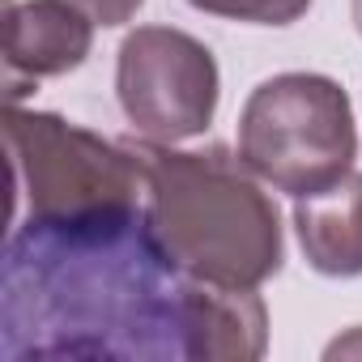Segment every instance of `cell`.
Masks as SVG:
<instances>
[{
    "label": "cell",
    "instance_id": "obj_1",
    "mask_svg": "<svg viewBox=\"0 0 362 362\" xmlns=\"http://www.w3.org/2000/svg\"><path fill=\"white\" fill-rule=\"evenodd\" d=\"M188 277L149 230L145 205L86 218H18L5 239L0 354L188 358Z\"/></svg>",
    "mask_w": 362,
    "mask_h": 362
},
{
    "label": "cell",
    "instance_id": "obj_9",
    "mask_svg": "<svg viewBox=\"0 0 362 362\" xmlns=\"http://www.w3.org/2000/svg\"><path fill=\"white\" fill-rule=\"evenodd\" d=\"M192 9L226 22H247V26H290L298 22L311 0H188Z\"/></svg>",
    "mask_w": 362,
    "mask_h": 362
},
{
    "label": "cell",
    "instance_id": "obj_4",
    "mask_svg": "<svg viewBox=\"0 0 362 362\" xmlns=\"http://www.w3.org/2000/svg\"><path fill=\"white\" fill-rule=\"evenodd\" d=\"M239 158L286 197H315L354 170L358 128L341 81L324 73H277L260 81L239 115Z\"/></svg>",
    "mask_w": 362,
    "mask_h": 362
},
{
    "label": "cell",
    "instance_id": "obj_10",
    "mask_svg": "<svg viewBox=\"0 0 362 362\" xmlns=\"http://www.w3.org/2000/svg\"><path fill=\"white\" fill-rule=\"evenodd\" d=\"M73 5H81L103 30H111V26H124V22H132L136 18V9L145 5V0H73Z\"/></svg>",
    "mask_w": 362,
    "mask_h": 362
},
{
    "label": "cell",
    "instance_id": "obj_3",
    "mask_svg": "<svg viewBox=\"0 0 362 362\" xmlns=\"http://www.w3.org/2000/svg\"><path fill=\"white\" fill-rule=\"evenodd\" d=\"M5 145L13 166L18 218H86L145 205V166L132 145L107 141L56 111L5 107Z\"/></svg>",
    "mask_w": 362,
    "mask_h": 362
},
{
    "label": "cell",
    "instance_id": "obj_2",
    "mask_svg": "<svg viewBox=\"0 0 362 362\" xmlns=\"http://www.w3.org/2000/svg\"><path fill=\"white\" fill-rule=\"evenodd\" d=\"M145 166V218L170 264L230 290H260L286 260L281 214L256 170L226 145H132Z\"/></svg>",
    "mask_w": 362,
    "mask_h": 362
},
{
    "label": "cell",
    "instance_id": "obj_11",
    "mask_svg": "<svg viewBox=\"0 0 362 362\" xmlns=\"http://www.w3.org/2000/svg\"><path fill=\"white\" fill-rule=\"evenodd\" d=\"M324 358H362V328H354V332L337 337V341L324 349Z\"/></svg>",
    "mask_w": 362,
    "mask_h": 362
},
{
    "label": "cell",
    "instance_id": "obj_6",
    "mask_svg": "<svg viewBox=\"0 0 362 362\" xmlns=\"http://www.w3.org/2000/svg\"><path fill=\"white\" fill-rule=\"evenodd\" d=\"M94 18L73 0H9L5 9V69L9 103L26 94V81L64 77L86 64L94 47Z\"/></svg>",
    "mask_w": 362,
    "mask_h": 362
},
{
    "label": "cell",
    "instance_id": "obj_8",
    "mask_svg": "<svg viewBox=\"0 0 362 362\" xmlns=\"http://www.w3.org/2000/svg\"><path fill=\"white\" fill-rule=\"evenodd\" d=\"M294 230L307 264L324 277H362V170L294 201Z\"/></svg>",
    "mask_w": 362,
    "mask_h": 362
},
{
    "label": "cell",
    "instance_id": "obj_12",
    "mask_svg": "<svg viewBox=\"0 0 362 362\" xmlns=\"http://www.w3.org/2000/svg\"><path fill=\"white\" fill-rule=\"evenodd\" d=\"M349 18H354V30L362 35V0H349Z\"/></svg>",
    "mask_w": 362,
    "mask_h": 362
},
{
    "label": "cell",
    "instance_id": "obj_7",
    "mask_svg": "<svg viewBox=\"0 0 362 362\" xmlns=\"http://www.w3.org/2000/svg\"><path fill=\"white\" fill-rule=\"evenodd\" d=\"M188 358L218 362H252L269 345V311L256 290H230L188 277V311H184Z\"/></svg>",
    "mask_w": 362,
    "mask_h": 362
},
{
    "label": "cell",
    "instance_id": "obj_5",
    "mask_svg": "<svg viewBox=\"0 0 362 362\" xmlns=\"http://www.w3.org/2000/svg\"><path fill=\"white\" fill-rule=\"evenodd\" d=\"M124 119L162 145L192 141L214 124L222 77L214 52L175 26H136L115 56Z\"/></svg>",
    "mask_w": 362,
    "mask_h": 362
}]
</instances>
